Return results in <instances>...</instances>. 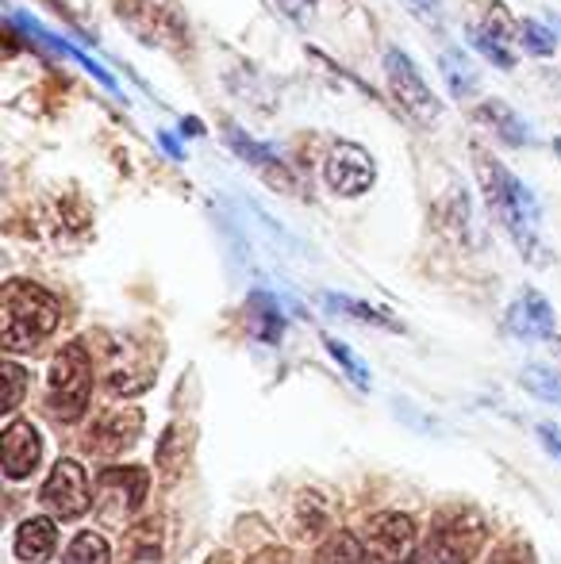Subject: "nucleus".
<instances>
[{
  "label": "nucleus",
  "instance_id": "nucleus-11",
  "mask_svg": "<svg viewBox=\"0 0 561 564\" xmlns=\"http://www.w3.org/2000/svg\"><path fill=\"white\" fill-rule=\"evenodd\" d=\"M508 330L516 338L527 341H547L558 335V319H554V307L547 304V296L535 289H524L516 296V304L508 307Z\"/></svg>",
  "mask_w": 561,
  "mask_h": 564
},
{
  "label": "nucleus",
  "instance_id": "nucleus-33",
  "mask_svg": "<svg viewBox=\"0 0 561 564\" xmlns=\"http://www.w3.org/2000/svg\"><path fill=\"white\" fill-rule=\"evenodd\" d=\"M554 154L561 158V139H554Z\"/></svg>",
  "mask_w": 561,
  "mask_h": 564
},
{
  "label": "nucleus",
  "instance_id": "nucleus-12",
  "mask_svg": "<svg viewBox=\"0 0 561 564\" xmlns=\"http://www.w3.org/2000/svg\"><path fill=\"white\" fill-rule=\"evenodd\" d=\"M4 476L8 480H28L35 473L39 457H43V438L28 419H12L4 426Z\"/></svg>",
  "mask_w": 561,
  "mask_h": 564
},
{
  "label": "nucleus",
  "instance_id": "nucleus-8",
  "mask_svg": "<svg viewBox=\"0 0 561 564\" xmlns=\"http://www.w3.org/2000/svg\"><path fill=\"white\" fill-rule=\"evenodd\" d=\"M366 550L385 564H408L416 550V522L400 511H381L366 522Z\"/></svg>",
  "mask_w": 561,
  "mask_h": 564
},
{
  "label": "nucleus",
  "instance_id": "nucleus-32",
  "mask_svg": "<svg viewBox=\"0 0 561 564\" xmlns=\"http://www.w3.org/2000/svg\"><path fill=\"white\" fill-rule=\"evenodd\" d=\"M158 142H162V147H165V154H170V158H185V150L177 147V139H173L170 131H162V134H158Z\"/></svg>",
  "mask_w": 561,
  "mask_h": 564
},
{
  "label": "nucleus",
  "instance_id": "nucleus-16",
  "mask_svg": "<svg viewBox=\"0 0 561 564\" xmlns=\"http://www.w3.org/2000/svg\"><path fill=\"white\" fill-rule=\"evenodd\" d=\"M439 69H442V82L450 85V97L470 100L473 93L481 89V74H477V66H473V62H470V54L454 51V46H446V51H442Z\"/></svg>",
  "mask_w": 561,
  "mask_h": 564
},
{
  "label": "nucleus",
  "instance_id": "nucleus-25",
  "mask_svg": "<svg viewBox=\"0 0 561 564\" xmlns=\"http://www.w3.org/2000/svg\"><path fill=\"white\" fill-rule=\"evenodd\" d=\"M0 377H4V415H12L15 408H20V400H23V392H28V372L20 369L15 361H4L0 365Z\"/></svg>",
  "mask_w": 561,
  "mask_h": 564
},
{
  "label": "nucleus",
  "instance_id": "nucleus-17",
  "mask_svg": "<svg viewBox=\"0 0 561 564\" xmlns=\"http://www.w3.org/2000/svg\"><path fill=\"white\" fill-rule=\"evenodd\" d=\"M247 323H250V335L262 338L266 346H278L284 335V315L278 307V300L266 296V292H255L247 300Z\"/></svg>",
  "mask_w": 561,
  "mask_h": 564
},
{
  "label": "nucleus",
  "instance_id": "nucleus-28",
  "mask_svg": "<svg viewBox=\"0 0 561 564\" xmlns=\"http://www.w3.org/2000/svg\"><path fill=\"white\" fill-rule=\"evenodd\" d=\"M408 564H465V557L457 550H450L446 542H431V545H423L420 553H412Z\"/></svg>",
  "mask_w": 561,
  "mask_h": 564
},
{
  "label": "nucleus",
  "instance_id": "nucleus-14",
  "mask_svg": "<svg viewBox=\"0 0 561 564\" xmlns=\"http://www.w3.org/2000/svg\"><path fill=\"white\" fill-rule=\"evenodd\" d=\"M54 550H58V527H54V519H28L20 530H15V557L20 561H51Z\"/></svg>",
  "mask_w": 561,
  "mask_h": 564
},
{
  "label": "nucleus",
  "instance_id": "nucleus-1",
  "mask_svg": "<svg viewBox=\"0 0 561 564\" xmlns=\"http://www.w3.org/2000/svg\"><path fill=\"white\" fill-rule=\"evenodd\" d=\"M473 170H477L481 193H485L488 208L496 212L508 235L516 238V246L531 261H542V242H539V200L535 193L500 162L496 154H488L485 147H473Z\"/></svg>",
  "mask_w": 561,
  "mask_h": 564
},
{
  "label": "nucleus",
  "instance_id": "nucleus-15",
  "mask_svg": "<svg viewBox=\"0 0 561 564\" xmlns=\"http://www.w3.org/2000/svg\"><path fill=\"white\" fill-rule=\"evenodd\" d=\"M473 116H477V123L493 127L508 147H527V142H531V127L524 123V116L511 112L504 100H485Z\"/></svg>",
  "mask_w": 561,
  "mask_h": 564
},
{
  "label": "nucleus",
  "instance_id": "nucleus-5",
  "mask_svg": "<svg viewBox=\"0 0 561 564\" xmlns=\"http://www.w3.org/2000/svg\"><path fill=\"white\" fill-rule=\"evenodd\" d=\"M385 77H389V89H392V97H397V105L404 108L416 123H423V127L439 123V116H442L439 97H434L431 85H427L423 74L416 69V62L408 58L400 46L385 51Z\"/></svg>",
  "mask_w": 561,
  "mask_h": 564
},
{
  "label": "nucleus",
  "instance_id": "nucleus-30",
  "mask_svg": "<svg viewBox=\"0 0 561 564\" xmlns=\"http://www.w3.org/2000/svg\"><path fill=\"white\" fill-rule=\"evenodd\" d=\"M539 442L547 453H554V457L561 460V431L554 423H539Z\"/></svg>",
  "mask_w": 561,
  "mask_h": 564
},
{
  "label": "nucleus",
  "instance_id": "nucleus-2",
  "mask_svg": "<svg viewBox=\"0 0 561 564\" xmlns=\"http://www.w3.org/2000/svg\"><path fill=\"white\" fill-rule=\"evenodd\" d=\"M0 346L8 354H28L39 341H46L54 335L62 319V304L43 289V284L31 281H8L4 296H0Z\"/></svg>",
  "mask_w": 561,
  "mask_h": 564
},
{
  "label": "nucleus",
  "instance_id": "nucleus-7",
  "mask_svg": "<svg viewBox=\"0 0 561 564\" xmlns=\"http://www.w3.org/2000/svg\"><path fill=\"white\" fill-rule=\"evenodd\" d=\"M43 507L58 519H82L85 511L93 507V491H89V476H85L82 460L62 457L58 465L51 468L43 491H39Z\"/></svg>",
  "mask_w": 561,
  "mask_h": 564
},
{
  "label": "nucleus",
  "instance_id": "nucleus-9",
  "mask_svg": "<svg viewBox=\"0 0 561 564\" xmlns=\"http://www.w3.org/2000/svg\"><path fill=\"white\" fill-rule=\"evenodd\" d=\"M142 426H147V419H142L139 408H112L93 423L85 449L97 453V457H120L123 449H131L142 438Z\"/></svg>",
  "mask_w": 561,
  "mask_h": 564
},
{
  "label": "nucleus",
  "instance_id": "nucleus-4",
  "mask_svg": "<svg viewBox=\"0 0 561 564\" xmlns=\"http://www.w3.org/2000/svg\"><path fill=\"white\" fill-rule=\"evenodd\" d=\"M116 12L128 23L131 35H139L147 46L170 54L188 51V20L177 0H116Z\"/></svg>",
  "mask_w": 561,
  "mask_h": 564
},
{
  "label": "nucleus",
  "instance_id": "nucleus-21",
  "mask_svg": "<svg viewBox=\"0 0 561 564\" xmlns=\"http://www.w3.org/2000/svg\"><path fill=\"white\" fill-rule=\"evenodd\" d=\"M185 449H188V442L181 438V426H170V431L162 434V442H158V468H162L165 480H173V476L185 468Z\"/></svg>",
  "mask_w": 561,
  "mask_h": 564
},
{
  "label": "nucleus",
  "instance_id": "nucleus-18",
  "mask_svg": "<svg viewBox=\"0 0 561 564\" xmlns=\"http://www.w3.org/2000/svg\"><path fill=\"white\" fill-rule=\"evenodd\" d=\"M323 307H327V312L346 315V319H354V323H369V327H381V330H404L397 319H392L389 312H381V307L366 304V300L335 296V292H327V296H323Z\"/></svg>",
  "mask_w": 561,
  "mask_h": 564
},
{
  "label": "nucleus",
  "instance_id": "nucleus-22",
  "mask_svg": "<svg viewBox=\"0 0 561 564\" xmlns=\"http://www.w3.org/2000/svg\"><path fill=\"white\" fill-rule=\"evenodd\" d=\"M524 388L539 395V400H547V403H561V377H558V372H550V369H542V365H527V369H524Z\"/></svg>",
  "mask_w": 561,
  "mask_h": 564
},
{
  "label": "nucleus",
  "instance_id": "nucleus-31",
  "mask_svg": "<svg viewBox=\"0 0 561 564\" xmlns=\"http://www.w3.org/2000/svg\"><path fill=\"white\" fill-rule=\"evenodd\" d=\"M278 4L300 23H308V15H312V0H278Z\"/></svg>",
  "mask_w": 561,
  "mask_h": 564
},
{
  "label": "nucleus",
  "instance_id": "nucleus-23",
  "mask_svg": "<svg viewBox=\"0 0 561 564\" xmlns=\"http://www.w3.org/2000/svg\"><path fill=\"white\" fill-rule=\"evenodd\" d=\"M323 346H327V354L335 357L338 365H343V372L354 380V384H358V388H369V369L362 365V357L354 354V349L346 346V341H338V338H331V335H327V338H323Z\"/></svg>",
  "mask_w": 561,
  "mask_h": 564
},
{
  "label": "nucleus",
  "instance_id": "nucleus-20",
  "mask_svg": "<svg viewBox=\"0 0 561 564\" xmlns=\"http://www.w3.org/2000/svg\"><path fill=\"white\" fill-rule=\"evenodd\" d=\"M112 561V550H108V542L100 534H93V530H82V534L69 542L66 557L62 564H108Z\"/></svg>",
  "mask_w": 561,
  "mask_h": 564
},
{
  "label": "nucleus",
  "instance_id": "nucleus-3",
  "mask_svg": "<svg viewBox=\"0 0 561 564\" xmlns=\"http://www.w3.org/2000/svg\"><path fill=\"white\" fill-rule=\"evenodd\" d=\"M93 395V357L85 341H69L54 354L46 377V408L58 423H77Z\"/></svg>",
  "mask_w": 561,
  "mask_h": 564
},
{
  "label": "nucleus",
  "instance_id": "nucleus-34",
  "mask_svg": "<svg viewBox=\"0 0 561 564\" xmlns=\"http://www.w3.org/2000/svg\"><path fill=\"white\" fill-rule=\"evenodd\" d=\"M558 23H561V20H558Z\"/></svg>",
  "mask_w": 561,
  "mask_h": 564
},
{
  "label": "nucleus",
  "instance_id": "nucleus-13",
  "mask_svg": "<svg viewBox=\"0 0 561 564\" xmlns=\"http://www.w3.org/2000/svg\"><path fill=\"white\" fill-rule=\"evenodd\" d=\"M97 488L105 499H116L120 503V514H136L147 499L150 488V473L142 465H128V468H105L97 476Z\"/></svg>",
  "mask_w": 561,
  "mask_h": 564
},
{
  "label": "nucleus",
  "instance_id": "nucleus-10",
  "mask_svg": "<svg viewBox=\"0 0 561 564\" xmlns=\"http://www.w3.org/2000/svg\"><path fill=\"white\" fill-rule=\"evenodd\" d=\"M224 139H227V147L235 150V158H242L247 165H255L258 173L266 177V185L270 188H278V193H296V173L289 170V165L281 162L278 154H273L270 147H262L258 139H250L242 127H235V123H227L224 127Z\"/></svg>",
  "mask_w": 561,
  "mask_h": 564
},
{
  "label": "nucleus",
  "instance_id": "nucleus-19",
  "mask_svg": "<svg viewBox=\"0 0 561 564\" xmlns=\"http://www.w3.org/2000/svg\"><path fill=\"white\" fill-rule=\"evenodd\" d=\"M315 564H369L366 542H362V538H354L350 530H338V534H331L327 542L320 545Z\"/></svg>",
  "mask_w": 561,
  "mask_h": 564
},
{
  "label": "nucleus",
  "instance_id": "nucleus-27",
  "mask_svg": "<svg viewBox=\"0 0 561 564\" xmlns=\"http://www.w3.org/2000/svg\"><path fill=\"white\" fill-rule=\"evenodd\" d=\"M400 4L408 8V12L416 15V20H423L427 28L442 31V23H446V12H442V0H400Z\"/></svg>",
  "mask_w": 561,
  "mask_h": 564
},
{
  "label": "nucleus",
  "instance_id": "nucleus-29",
  "mask_svg": "<svg viewBox=\"0 0 561 564\" xmlns=\"http://www.w3.org/2000/svg\"><path fill=\"white\" fill-rule=\"evenodd\" d=\"M488 564H535V561H531V550H527V545L508 542V545H500V550L493 553V561H488Z\"/></svg>",
  "mask_w": 561,
  "mask_h": 564
},
{
  "label": "nucleus",
  "instance_id": "nucleus-6",
  "mask_svg": "<svg viewBox=\"0 0 561 564\" xmlns=\"http://www.w3.org/2000/svg\"><path fill=\"white\" fill-rule=\"evenodd\" d=\"M323 181H327V188L335 196H346V200H354V196H366L369 188H374L377 181V162L374 154H369L366 147H358V142L343 139L331 147L327 162H323Z\"/></svg>",
  "mask_w": 561,
  "mask_h": 564
},
{
  "label": "nucleus",
  "instance_id": "nucleus-24",
  "mask_svg": "<svg viewBox=\"0 0 561 564\" xmlns=\"http://www.w3.org/2000/svg\"><path fill=\"white\" fill-rule=\"evenodd\" d=\"M519 39H524V46L535 54V58H550V54H554V31H550L547 23L524 20L519 23Z\"/></svg>",
  "mask_w": 561,
  "mask_h": 564
},
{
  "label": "nucleus",
  "instance_id": "nucleus-26",
  "mask_svg": "<svg viewBox=\"0 0 561 564\" xmlns=\"http://www.w3.org/2000/svg\"><path fill=\"white\" fill-rule=\"evenodd\" d=\"M470 39H473V46H477V51L485 54L488 62H496L500 69H511V66H516V54H511L508 46H504L496 35H488V31L473 28V31H470Z\"/></svg>",
  "mask_w": 561,
  "mask_h": 564
}]
</instances>
